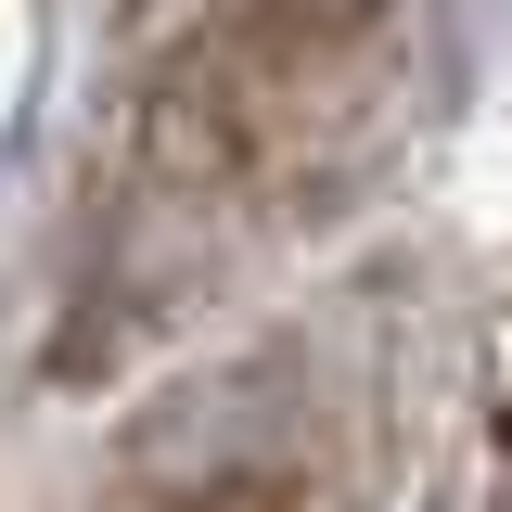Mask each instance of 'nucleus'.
I'll list each match as a JSON object with an SVG mask.
<instances>
[{
	"label": "nucleus",
	"mask_w": 512,
	"mask_h": 512,
	"mask_svg": "<svg viewBox=\"0 0 512 512\" xmlns=\"http://www.w3.org/2000/svg\"><path fill=\"white\" fill-rule=\"evenodd\" d=\"M346 13H372V0H308V26H346Z\"/></svg>",
	"instance_id": "nucleus-1"
}]
</instances>
